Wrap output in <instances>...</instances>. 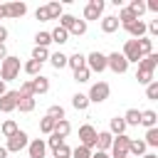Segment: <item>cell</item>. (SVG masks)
<instances>
[{
    "label": "cell",
    "mask_w": 158,
    "mask_h": 158,
    "mask_svg": "<svg viewBox=\"0 0 158 158\" xmlns=\"http://www.w3.org/2000/svg\"><path fill=\"white\" fill-rule=\"evenodd\" d=\"M17 74H20V57L7 54V57L2 59V64H0V79H2V81H10V79H15Z\"/></svg>",
    "instance_id": "1"
},
{
    "label": "cell",
    "mask_w": 158,
    "mask_h": 158,
    "mask_svg": "<svg viewBox=\"0 0 158 158\" xmlns=\"http://www.w3.org/2000/svg\"><path fill=\"white\" fill-rule=\"evenodd\" d=\"M121 54H123V59H126L128 64H131V62H136V64H138V62L143 59V54H141V49H138V40H126V44H123V52H121Z\"/></svg>",
    "instance_id": "2"
},
{
    "label": "cell",
    "mask_w": 158,
    "mask_h": 158,
    "mask_svg": "<svg viewBox=\"0 0 158 158\" xmlns=\"http://www.w3.org/2000/svg\"><path fill=\"white\" fill-rule=\"evenodd\" d=\"M109 94H111L109 84H106V81H99V84H94V86L89 89L86 99H89V101H96V104H101V101H106V99H109Z\"/></svg>",
    "instance_id": "3"
},
{
    "label": "cell",
    "mask_w": 158,
    "mask_h": 158,
    "mask_svg": "<svg viewBox=\"0 0 158 158\" xmlns=\"http://www.w3.org/2000/svg\"><path fill=\"white\" fill-rule=\"evenodd\" d=\"M27 143H30V141H27V133H25V131H17L15 136L7 138V146H5V148H7V153H20L22 148H27Z\"/></svg>",
    "instance_id": "4"
},
{
    "label": "cell",
    "mask_w": 158,
    "mask_h": 158,
    "mask_svg": "<svg viewBox=\"0 0 158 158\" xmlns=\"http://www.w3.org/2000/svg\"><path fill=\"white\" fill-rule=\"evenodd\" d=\"M106 67H109V69H114L116 74H123V72L128 69V62L123 59V54L111 52V54H106Z\"/></svg>",
    "instance_id": "5"
},
{
    "label": "cell",
    "mask_w": 158,
    "mask_h": 158,
    "mask_svg": "<svg viewBox=\"0 0 158 158\" xmlns=\"http://www.w3.org/2000/svg\"><path fill=\"white\" fill-rule=\"evenodd\" d=\"M79 138H81V146L91 151V148L96 146V128H94L91 123H84V126L79 128Z\"/></svg>",
    "instance_id": "6"
},
{
    "label": "cell",
    "mask_w": 158,
    "mask_h": 158,
    "mask_svg": "<svg viewBox=\"0 0 158 158\" xmlns=\"http://www.w3.org/2000/svg\"><path fill=\"white\" fill-rule=\"evenodd\" d=\"M128 143H131V138L123 133V136H116L114 141H111V151H114V158H126L128 156Z\"/></svg>",
    "instance_id": "7"
},
{
    "label": "cell",
    "mask_w": 158,
    "mask_h": 158,
    "mask_svg": "<svg viewBox=\"0 0 158 158\" xmlns=\"http://www.w3.org/2000/svg\"><path fill=\"white\" fill-rule=\"evenodd\" d=\"M86 69L89 72H104L106 69V54H101V52L86 54Z\"/></svg>",
    "instance_id": "8"
},
{
    "label": "cell",
    "mask_w": 158,
    "mask_h": 158,
    "mask_svg": "<svg viewBox=\"0 0 158 158\" xmlns=\"http://www.w3.org/2000/svg\"><path fill=\"white\" fill-rule=\"evenodd\" d=\"M17 91H5L2 96H0V111L2 114H7V111H12L15 106H17Z\"/></svg>",
    "instance_id": "9"
},
{
    "label": "cell",
    "mask_w": 158,
    "mask_h": 158,
    "mask_svg": "<svg viewBox=\"0 0 158 158\" xmlns=\"http://www.w3.org/2000/svg\"><path fill=\"white\" fill-rule=\"evenodd\" d=\"M2 7H5V17H22L27 12L25 2H2Z\"/></svg>",
    "instance_id": "10"
},
{
    "label": "cell",
    "mask_w": 158,
    "mask_h": 158,
    "mask_svg": "<svg viewBox=\"0 0 158 158\" xmlns=\"http://www.w3.org/2000/svg\"><path fill=\"white\" fill-rule=\"evenodd\" d=\"M44 151H47V143H44L42 138H35V141L27 143V153H30V158H44Z\"/></svg>",
    "instance_id": "11"
},
{
    "label": "cell",
    "mask_w": 158,
    "mask_h": 158,
    "mask_svg": "<svg viewBox=\"0 0 158 158\" xmlns=\"http://www.w3.org/2000/svg\"><path fill=\"white\" fill-rule=\"evenodd\" d=\"M101 12H104V2H101V0H91V2L84 7V17H86V20H99Z\"/></svg>",
    "instance_id": "12"
},
{
    "label": "cell",
    "mask_w": 158,
    "mask_h": 158,
    "mask_svg": "<svg viewBox=\"0 0 158 158\" xmlns=\"http://www.w3.org/2000/svg\"><path fill=\"white\" fill-rule=\"evenodd\" d=\"M116 20H118V25L128 27V25H133V22H136L138 17H136V15H133V12L128 10V7H121V10H118V17H116Z\"/></svg>",
    "instance_id": "13"
},
{
    "label": "cell",
    "mask_w": 158,
    "mask_h": 158,
    "mask_svg": "<svg viewBox=\"0 0 158 158\" xmlns=\"http://www.w3.org/2000/svg\"><path fill=\"white\" fill-rule=\"evenodd\" d=\"M67 64L77 72V69H81V67H86V57L81 54V52H74L72 57H67Z\"/></svg>",
    "instance_id": "14"
},
{
    "label": "cell",
    "mask_w": 158,
    "mask_h": 158,
    "mask_svg": "<svg viewBox=\"0 0 158 158\" xmlns=\"http://www.w3.org/2000/svg\"><path fill=\"white\" fill-rule=\"evenodd\" d=\"M15 109H20V111H25V114L35 111V96H17V106H15Z\"/></svg>",
    "instance_id": "15"
},
{
    "label": "cell",
    "mask_w": 158,
    "mask_h": 158,
    "mask_svg": "<svg viewBox=\"0 0 158 158\" xmlns=\"http://www.w3.org/2000/svg\"><path fill=\"white\" fill-rule=\"evenodd\" d=\"M111 141H114V136H111L109 131L96 133V146H99V151H104V153H106V148H111Z\"/></svg>",
    "instance_id": "16"
},
{
    "label": "cell",
    "mask_w": 158,
    "mask_h": 158,
    "mask_svg": "<svg viewBox=\"0 0 158 158\" xmlns=\"http://www.w3.org/2000/svg\"><path fill=\"white\" fill-rule=\"evenodd\" d=\"M101 30H104L106 35H111V32H116V30H118V20H116L114 15H106V17L101 20Z\"/></svg>",
    "instance_id": "17"
},
{
    "label": "cell",
    "mask_w": 158,
    "mask_h": 158,
    "mask_svg": "<svg viewBox=\"0 0 158 158\" xmlns=\"http://www.w3.org/2000/svg\"><path fill=\"white\" fill-rule=\"evenodd\" d=\"M126 30H128V35H133L136 40H138V37H146V22H143V20H136V22L128 25Z\"/></svg>",
    "instance_id": "18"
},
{
    "label": "cell",
    "mask_w": 158,
    "mask_h": 158,
    "mask_svg": "<svg viewBox=\"0 0 158 158\" xmlns=\"http://www.w3.org/2000/svg\"><path fill=\"white\" fill-rule=\"evenodd\" d=\"M156 64H158V54H156V52L146 54V57L138 62V67H141V69H148V72H153V69H156Z\"/></svg>",
    "instance_id": "19"
},
{
    "label": "cell",
    "mask_w": 158,
    "mask_h": 158,
    "mask_svg": "<svg viewBox=\"0 0 158 158\" xmlns=\"http://www.w3.org/2000/svg\"><path fill=\"white\" fill-rule=\"evenodd\" d=\"M121 118H123L126 126H138V121H141V111H138V109H128Z\"/></svg>",
    "instance_id": "20"
},
{
    "label": "cell",
    "mask_w": 158,
    "mask_h": 158,
    "mask_svg": "<svg viewBox=\"0 0 158 158\" xmlns=\"http://www.w3.org/2000/svg\"><path fill=\"white\" fill-rule=\"evenodd\" d=\"M138 123H143L146 128H156V111H153V109L141 111V121H138Z\"/></svg>",
    "instance_id": "21"
},
{
    "label": "cell",
    "mask_w": 158,
    "mask_h": 158,
    "mask_svg": "<svg viewBox=\"0 0 158 158\" xmlns=\"http://www.w3.org/2000/svg\"><path fill=\"white\" fill-rule=\"evenodd\" d=\"M69 131H72L69 121H67V118H62V121H57V123H54V131H52V133H54V136H59V138H67V136H69Z\"/></svg>",
    "instance_id": "22"
},
{
    "label": "cell",
    "mask_w": 158,
    "mask_h": 158,
    "mask_svg": "<svg viewBox=\"0 0 158 158\" xmlns=\"http://www.w3.org/2000/svg\"><path fill=\"white\" fill-rule=\"evenodd\" d=\"M32 89H35V94H44L49 89V79L47 77H35L32 79Z\"/></svg>",
    "instance_id": "23"
},
{
    "label": "cell",
    "mask_w": 158,
    "mask_h": 158,
    "mask_svg": "<svg viewBox=\"0 0 158 158\" xmlns=\"http://www.w3.org/2000/svg\"><path fill=\"white\" fill-rule=\"evenodd\" d=\"M109 133H111V136H114V133H116V136H123V133H126V123H123L121 116H114V118H111V131H109Z\"/></svg>",
    "instance_id": "24"
},
{
    "label": "cell",
    "mask_w": 158,
    "mask_h": 158,
    "mask_svg": "<svg viewBox=\"0 0 158 158\" xmlns=\"http://www.w3.org/2000/svg\"><path fill=\"white\" fill-rule=\"evenodd\" d=\"M49 37H52V42H57V44H64V42H67V37H69V32H67L64 27H54V30L49 32Z\"/></svg>",
    "instance_id": "25"
},
{
    "label": "cell",
    "mask_w": 158,
    "mask_h": 158,
    "mask_svg": "<svg viewBox=\"0 0 158 158\" xmlns=\"http://www.w3.org/2000/svg\"><path fill=\"white\" fill-rule=\"evenodd\" d=\"M72 106H74L77 111H84V109L89 106V99H86V94H74V96H72Z\"/></svg>",
    "instance_id": "26"
},
{
    "label": "cell",
    "mask_w": 158,
    "mask_h": 158,
    "mask_svg": "<svg viewBox=\"0 0 158 158\" xmlns=\"http://www.w3.org/2000/svg\"><path fill=\"white\" fill-rule=\"evenodd\" d=\"M47 118H52V121H62V118H64V109H62L59 104H52V106L47 109Z\"/></svg>",
    "instance_id": "27"
},
{
    "label": "cell",
    "mask_w": 158,
    "mask_h": 158,
    "mask_svg": "<svg viewBox=\"0 0 158 158\" xmlns=\"http://www.w3.org/2000/svg\"><path fill=\"white\" fill-rule=\"evenodd\" d=\"M138 49H141L143 57L151 54V52H153V40H151V37H138Z\"/></svg>",
    "instance_id": "28"
},
{
    "label": "cell",
    "mask_w": 158,
    "mask_h": 158,
    "mask_svg": "<svg viewBox=\"0 0 158 158\" xmlns=\"http://www.w3.org/2000/svg\"><path fill=\"white\" fill-rule=\"evenodd\" d=\"M49 59H52V67H54V69L67 67V54H64V52H54V54H49Z\"/></svg>",
    "instance_id": "29"
},
{
    "label": "cell",
    "mask_w": 158,
    "mask_h": 158,
    "mask_svg": "<svg viewBox=\"0 0 158 158\" xmlns=\"http://www.w3.org/2000/svg\"><path fill=\"white\" fill-rule=\"evenodd\" d=\"M67 32H72V35H77V37H79V35H84V32H86V22L74 17V22H72V27H69Z\"/></svg>",
    "instance_id": "30"
},
{
    "label": "cell",
    "mask_w": 158,
    "mask_h": 158,
    "mask_svg": "<svg viewBox=\"0 0 158 158\" xmlns=\"http://www.w3.org/2000/svg\"><path fill=\"white\" fill-rule=\"evenodd\" d=\"M136 79H138V84H146V86H148V84L153 81V72H148V69H141V67H138Z\"/></svg>",
    "instance_id": "31"
},
{
    "label": "cell",
    "mask_w": 158,
    "mask_h": 158,
    "mask_svg": "<svg viewBox=\"0 0 158 158\" xmlns=\"http://www.w3.org/2000/svg\"><path fill=\"white\" fill-rule=\"evenodd\" d=\"M0 131H2V136H5V138H10V136H15L20 128H17V123L10 118V121H5V123H2V128H0Z\"/></svg>",
    "instance_id": "32"
},
{
    "label": "cell",
    "mask_w": 158,
    "mask_h": 158,
    "mask_svg": "<svg viewBox=\"0 0 158 158\" xmlns=\"http://www.w3.org/2000/svg\"><path fill=\"white\" fill-rule=\"evenodd\" d=\"M32 59H35V62H40V64H42L44 59H49L47 47H35V49H32Z\"/></svg>",
    "instance_id": "33"
},
{
    "label": "cell",
    "mask_w": 158,
    "mask_h": 158,
    "mask_svg": "<svg viewBox=\"0 0 158 158\" xmlns=\"http://www.w3.org/2000/svg\"><path fill=\"white\" fill-rule=\"evenodd\" d=\"M128 153L143 156V153H146V143H143V141H131V143H128Z\"/></svg>",
    "instance_id": "34"
},
{
    "label": "cell",
    "mask_w": 158,
    "mask_h": 158,
    "mask_svg": "<svg viewBox=\"0 0 158 158\" xmlns=\"http://www.w3.org/2000/svg\"><path fill=\"white\" fill-rule=\"evenodd\" d=\"M52 153H54V158H69L72 156V148L67 143H59L57 148H52Z\"/></svg>",
    "instance_id": "35"
},
{
    "label": "cell",
    "mask_w": 158,
    "mask_h": 158,
    "mask_svg": "<svg viewBox=\"0 0 158 158\" xmlns=\"http://www.w3.org/2000/svg\"><path fill=\"white\" fill-rule=\"evenodd\" d=\"M44 7H47V12H49V20L62 17V5H59V2H49V5H44Z\"/></svg>",
    "instance_id": "36"
},
{
    "label": "cell",
    "mask_w": 158,
    "mask_h": 158,
    "mask_svg": "<svg viewBox=\"0 0 158 158\" xmlns=\"http://www.w3.org/2000/svg\"><path fill=\"white\" fill-rule=\"evenodd\" d=\"M40 69H42V64H40V62H35V59H27V62H25V72H27V74L37 77V74H40Z\"/></svg>",
    "instance_id": "37"
},
{
    "label": "cell",
    "mask_w": 158,
    "mask_h": 158,
    "mask_svg": "<svg viewBox=\"0 0 158 158\" xmlns=\"http://www.w3.org/2000/svg\"><path fill=\"white\" fill-rule=\"evenodd\" d=\"M143 143L156 148V146H158V128H148V131H146V141H143Z\"/></svg>",
    "instance_id": "38"
},
{
    "label": "cell",
    "mask_w": 158,
    "mask_h": 158,
    "mask_svg": "<svg viewBox=\"0 0 158 158\" xmlns=\"http://www.w3.org/2000/svg\"><path fill=\"white\" fill-rule=\"evenodd\" d=\"M35 42H37L35 47H47V44L52 42V37H49V32H37V35H35Z\"/></svg>",
    "instance_id": "39"
},
{
    "label": "cell",
    "mask_w": 158,
    "mask_h": 158,
    "mask_svg": "<svg viewBox=\"0 0 158 158\" xmlns=\"http://www.w3.org/2000/svg\"><path fill=\"white\" fill-rule=\"evenodd\" d=\"M54 123H57V121H52V118L44 116V118L40 121V131H42V133H52V131H54Z\"/></svg>",
    "instance_id": "40"
},
{
    "label": "cell",
    "mask_w": 158,
    "mask_h": 158,
    "mask_svg": "<svg viewBox=\"0 0 158 158\" xmlns=\"http://www.w3.org/2000/svg\"><path fill=\"white\" fill-rule=\"evenodd\" d=\"M128 10H131V12H133V15H136V17H138V20H141V12H143V10H146V5H143V2H141V0H133V2H131V5H128Z\"/></svg>",
    "instance_id": "41"
},
{
    "label": "cell",
    "mask_w": 158,
    "mask_h": 158,
    "mask_svg": "<svg viewBox=\"0 0 158 158\" xmlns=\"http://www.w3.org/2000/svg\"><path fill=\"white\" fill-rule=\"evenodd\" d=\"M89 77H91V72L86 67H81V69L74 72V81H89Z\"/></svg>",
    "instance_id": "42"
},
{
    "label": "cell",
    "mask_w": 158,
    "mask_h": 158,
    "mask_svg": "<svg viewBox=\"0 0 158 158\" xmlns=\"http://www.w3.org/2000/svg\"><path fill=\"white\" fill-rule=\"evenodd\" d=\"M72 156H74V158H91V151L84 148V146H77V148L72 151Z\"/></svg>",
    "instance_id": "43"
},
{
    "label": "cell",
    "mask_w": 158,
    "mask_h": 158,
    "mask_svg": "<svg viewBox=\"0 0 158 158\" xmlns=\"http://www.w3.org/2000/svg\"><path fill=\"white\" fill-rule=\"evenodd\" d=\"M20 96H35V89H32V81H25L22 86H20V91H17Z\"/></svg>",
    "instance_id": "44"
},
{
    "label": "cell",
    "mask_w": 158,
    "mask_h": 158,
    "mask_svg": "<svg viewBox=\"0 0 158 158\" xmlns=\"http://www.w3.org/2000/svg\"><path fill=\"white\" fill-rule=\"evenodd\" d=\"M146 96H148V99H158V81H151V84L146 86Z\"/></svg>",
    "instance_id": "45"
},
{
    "label": "cell",
    "mask_w": 158,
    "mask_h": 158,
    "mask_svg": "<svg viewBox=\"0 0 158 158\" xmlns=\"http://www.w3.org/2000/svg\"><path fill=\"white\" fill-rule=\"evenodd\" d=\"M47 143H49V148H57L59 143H64V138H59V136H54V133H49V141H47Z\"/></svg>",
    "instance_id": "46"
},
{
    "label": "cell",
    "mask_w": 158,
    "mask_h": 158,
    "mask_svg": "<svg viewBox=\"0 0 158 158\" xmlns=\"http://www.w3.org/2000/svg\"><path fill=\"white\" fill-rule=\"evenodd\" d=\"M35 15H37V20H49V12H47V7H44V5H42V7H37V12H35Z\"/></svg>",
    "instance_id": "47"
},
{
    "label": "cell",
    "mask_w": 158,
    "mask_h": 158,
    "mask_svg": "<svg viewBox=\"0 0 158 158\" xmlns=\"http://www.w3.org/2000/svg\"><path fill=\"white\" fill-rule=\"evenodd\" d=\"M146 30H148L151 35H158V20H153L151 25H146Z\"/></svg>",
    "instance_id": "48"
},
{
    "label": "cell",
    "mask_w": 158,
    "mask_h": 158,
    "mask_svg": "<svg viewBox=\"0 0 158 158\" xmlns=\"http://www.w3.org/2000/svg\"><path fill=\"white\" fill-rule=\"evenodd\" d=\"M146 7H148V10H153V12H156V10H158V0H148V2H146Z\"/></svg>",
    "instance_id": "49"
},
{
    "label": "cell",
    "mask_w": 158,
    "mask_h": 158,
    "mask_svg": "<svg viewBox=\"0 0 158 158\" xmlns=\"http://www.w3.org/2000/svg\"><path fill=\"white\" fill-rule=\"evenodd\" d=\"M5 40H7V30L0 25V44H5Z\"/></svg>",
    "instance_id": "50"
},
{
    "label": "cell",
    "mask_w": 158,
    "mask_h": 158,
    "mask_svg": "<svg viewBox=\"0 0 158 158\" xmlns=\"http://www.w3.org/2000/svg\"><path fill=\"white\" fill-rule=\"evenodd\" d=\"M91 158H111V156H109V153H104V151H96Z\"/></svg>",
    "instance_id": "51"
},
{
    "label": "cell",
    "mask_w": 158,
    "mask_h": 158,
    "mask_svg": "<svg viewBox=\"0 0 158 158\" xmlns=\"http://www.w3.org/2000/svg\"><path fill=\"white\" fill-rule=\"evenodd\" d=\"M7 57V49H5V44H0V59H5Z\"/></svg>",
    "instance_id": "52"
},
{
    "label": "cell",
    "mask_w": 158,
    "mask_h": 158,
    "mask_svg": "<svg viewBox=\"0 0 158 158\" xmlns=\"http://www.w3.org/2000/svg\"><path fill=\"white\" fill-rule=\"evenodd\" d=\"M0 158H7V148L5 146H0Z\"/></svg>",
    "instance_id": "53"
},
{
    "label": "cell",
    "mask_w": 158,
    "mask_h": 158,
    "mask_svg": "<svg viewBox=\"0 0 158 158\" xmlns=\"http://www.w3.org/2000/svg\"><path fill=\"white\" fill-rule=\"evenodd\" d=\"M5 91H7V89H5V81H2V79H0V96H2V94H5Z\"/></svg>",
    "instance_id": "54"
},
{
    "label": "cell",
    "mask_w": 158,
    "mask_h": 158,
    "mask_svg": "<svg viewBox=\"0 0 158 158\" xmlns=\"http://www.w3.org/2000/svg\"><path fill=\"white\" fill-rule=\"evenodd\" d=\"M143 158H158V156H153V153H146V156H143Z\"/></svg>",
    "instance_id": "55"
}]
</instances>
